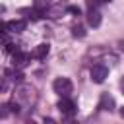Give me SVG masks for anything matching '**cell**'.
<instances>
[{
  "mask_svg": "<svg viewBox=\"0 0 124 124\" xmlns=\"http://www.w3.org/2000/svg\"><path fill=\"white\" fill-rule=\"evenodd\" d=\"M99 110H107V112H112L114 110V99L108 95V93H103L101 99H99V105H97Z\"/></svg>",
  "mask_w": 124,
  "mask_h": 124,
  "instance_id": "cell-6",
  "label": "cell"
},
{
  "mask_svg": "<svg viewBox=\"0 0 124 124\" xmlns=\"http://www.w3.org/2000/svg\"><path fill=\"white\" fill-rule=\"evenodd\" d=\"M8 33H10V31H8V27H6V21L0 19V41H2V43L8 41Z\"/></svg>",
  "mask_w": 124,
  "mask_h": 124,
  "instance_id": "cell-11",
  "label": "cell"
},
{
  "mask_svg": "<svg viewBox=\"0 0 124 124\" xmlns=\"http://www.w3.org/2000/svg\"><path fill=\"white\" fill-rule=\"evenodd\" d=\"M14 101H17L21 108H29V107L35 105V101H37V93H35V89H33L31 85L21 83V85L16 87V99H14Z\"/></svg>",
  "mask_w": 124,
  "mask_h": 124,
  "instance_id": "cell-1",
  "label": "cell"
},
{
  "mask_svg": "<svg viewBox=\"0 0 124 124\" xmlns=\"http://www.w3.org/2000/svg\"><path fill=\"white\" fill-rule=\"evenodd\" d=\"M6 27H8L10 33H21V31H25L27 21H25V19H12V21L6 23Z\"/></svg>",
  "mask_w": 124,
  "mask_h": 124,
  "instance_id": "cell-8",
  "label": "cell"
},
{
  "mask_svg": "<svg viewBox=\"0 0 124 124\" xmlns=\"http://www.w3.org/2000/svg\"><path fill=\"white\" fill-rule=\"evenodd\" d=\"M89 74H91V79L95 83H103L107 79V76H108V68L105 64H93V68H91Z\"/></svg>",
  "mask_w": 124,
  "mask_h": 124,
  "instance_id": "cell-3",
  "label": "cell"
},
{
  "mask_svg": "<svg viewBox=\"0 0 124 124\" xmlns=\"http://www.w3.org/2000/svg\"><path fill=\"white\" fill-rule=\"evenodd\" d=\"M56 107H58V110H60L64 116H74V114H76V103H74L72 99H68V97H62Z\"/></svg>",
  "mask_w": 124,
  "mask_h": 124,
  "instance_id": "cell-4",
  "label": "cell"
},
{
  "mask_svg": "<svg viewBox=\"0 0 124 124\" xmlns=\"http://www.w3.org/2000/svg\"><path fill=\"white\" fill-rule=\"evenodd\" d=\"M105 2H108V0H89V6H99V4H105Z\"/></svg>",
  "mask_w": 124,
  "mask_h": 124,
  "instance_id": "cell-16",
  "label": "cell"
},
{
  "mask_svg": "<svg viewBox=\"0 0 124 124\" xmlns=\"http://www.w3.org/2000/svg\"><path fill=\"white\" fill-rule=\"evenodd\" d=\"M120 89H122V93H124V76H122V79H120Z\"/></svg>",
  "mask_w": 124,
  "mask_h": 124,
  "instance_id": "cell-18",
  "label": "cell"
},
{
  "mask_svg": "<svg viewBox=\"0 0 124 124\" xmlns=\"http://www.w3.org/2000/svg\"><path fill=\"white\" fill-rule=\"evenodd\" d=\"M52 89L60 97H70V93L74 91V85H72L70 78H56L54 83H52Z\"/></svg>",
  "mask_w": 124,
  "mask_h": 124,
  "instance_id": "cell-2",
  "label": "cell"
},
{
  "mask_svg": "<svg viewBox=\"0 0 124 124\" xmlns=\"http://www.w3.org/2000/svg\"><path fill=\"white\" fill-rule=\"evenodd\" d=\"M120 116H122V118H124V108H120Z\"/></svg>",
  "mask_w": 124,
  "mask_h": 124,
  "instance_id": "cell-19",
  "label": "cell"
},
{
  "mask_svg": "<svg viewBox=\"0 0 124 124\" xmlns=\"http://www.w3.org/2000/svg\"><path fill=\"white\" fill-rule=\"evenodd\" d=\"M72 31H74V35H76V37H83V35H85V31H83V27H81V25H74V27H72Z\"/></svg>",
  "mask_w": 124,
  "mask_h": 124,
  "instance_id": "cell-13",
  "label": "cell"
},
{
  "mask_svg": "<svg viewBox=\"0 0 124 124\" xmlns=\"http://www.w3.org/2000/svg\"><path fill=\"white\" fill-rule=\"evenodd\" d=\"M87 25L89 27H99L101 25V12L95 6H91L89 12H87Z\"/></svg>",
  "mask_w": 124,
  "mask_h": 124,
  "instance_id": "cell-7",
  "label": "cell"
},
{
  "mask_svg": "<svg viewBox=\"0 0 124 124\" xmlns=\"http://www.w3.org/2000/svg\"><path fill=\"white\" fill-rule=\"evenodd\" d=\"M8 89V83H6V79L4 78H0V93H4Z\"/></svg>",
  "mask_w": 124,
  "mask_h": 124,
  "instance_id": "cell-15",
  "label": "cell"
},
{
  "mask_svg": "<svg viewBox=\"0 0 124 124\" xmlns=\"http://www.w3.org/2000/svg\"><path fill=\"white\" fill-rule=\"evenodd\" d=\"M66 10H68V12H72V14H78V16H79V8H78V6H68Z\"/></svg>",
  "mask_w": 124,
  "mask_h": 124,
  "instance_id": "cell-17",
  "label": "cell"
},
{
  "mask_svg": "<svg viewBox=\"0 0 124 124\" xmlns=\"http://www.w3.org/2000/svg\"><path fill=\"white\" fill-rule=\"evenodd\" d=\"M12 56H14V58H12V60H14L12 64H14V68H17V70H23V68L31 62V54L21 52V50H17V52H16V54H12Z\"/></svg>",
  "mask_w": 124,
  "mask_h": 124,
  "instance_id": "cell-5",
  "label": "cell"
},
{
  "mask_svg": "<svg viewBox=\"0 0 124 124\" xmlns=\"http://www.w3.org/2000/svg\"><path fill=\"white\" fill-rule=\"evenodd\" d=\"M8 76H12V79H14V81H21V79L25 78V76H23L17 68H16V72H12V70H10V72H8Z\"/></svg>",
  "mask_w": 124,
  "mask_h": 124,
  "instance_id": "cell-12",
  "label": "cell"
},
{
  "mask_svg": "<svg viewBox=\"0 0 124 124\" xmlns=\"http://www.w3.org/2000/svg\"><path fill=\"white\" fill-rule=\"evenodd\" d=\"M6 50H8L10 54H16V52H17L19 48H17V46H16L14 43H8V41H6Z\"/></svg>",
  "mask_w": 124,
  "mask_h": 124,
  "instance_id": "cell-14",
  "label": "cell"
},
{
  "mask_svg": "<svg viewBox=\"0 0 124 124\" xmlns=\"http://www.w3.org/2000/svg\"><path fill=\"white\" fill-rule=\"evenodd\" d=\"M48 6H52V0H33V8H35V12H39L41 16L45 14V10H46Z\"/></svg>",
  "mask_w": 124,
  "mask_h": 124,
  "instance_id": "cell-10",
  "label": "cell"
},
{
  "mask_svg": "<svg viewBox=\"0 0 124 124\" xmlns=\"http://www.w3.org/2000/svg\"><path fill=\"white\" fill-rule=\"evenodd\" d=\"M48 50H50V46H48V43H41V45H37V46L33 48V52H31V56H33V58H37V60H43V58H46V54H48Z\"/></svg>",
  "mask_w": 124,
  "mask_h": 124,
  "instance_id": "cell-9",
  "label": "cell"
}]
</instances>
